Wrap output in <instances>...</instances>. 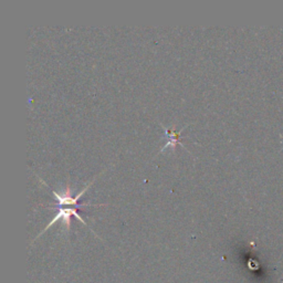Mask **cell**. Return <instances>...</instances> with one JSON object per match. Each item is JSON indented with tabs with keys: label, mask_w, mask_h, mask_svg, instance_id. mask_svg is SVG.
Returning a JSON list of instances; mask_svg holds the SVG:
<instances>
[{
	"label": "cell",
	"mask_w": 283,
	"mask_h": 283,
	"mask_svg": "<svg viewBox=\"0 0 283 283\" xmlns=\"http://www.w3.org/2000/svg\"><path fill=\"white\" fill-rule=\"evenodd\" d=\"M161 127L164 129V131H165V135H166V137H167V142H166V144L164 146L162 147V149L160 150V152H164V150L168 147V146H172L173 147V149H175V147L177 146V144H180L181 146H184V147H186L183 143L180 142V133L181 132H183V130L185 129V127L184 128H181V130L179 131V132H176L175 130H174V128L173 129H167L166 127H164V125L163 124H161Z\"/></svg>",
	"instance_id": "6da1fadb"
}]
</instances>
